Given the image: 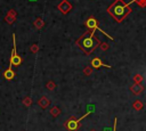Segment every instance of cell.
Wrapping results in <instances>:
<instances>
[{"mask_svg": "<svg viewBox=\"0 0 146 131\" xmlns=\"http://www.w3.org/2000/svg\"><path fill=\"white\" fill-rule=\"evenodd\" d=\"M95 32L96 31H87L76 40V44L86 55L92 54L94 50L102 43V41L97 36H95Z\"/></svg>", "mask_w": 146, "mask_h": 131, "instance_id": "6da1fadb", "label": "cell"}, {"mask_svg": "<svg viewBox=\"0 0 146 131\" xmlns=\"http://www.w3.org/2000/svg\"><path fill=\"white\" fill-rule=\"evenodd\" d=\"M130 3H132V2L130 1L129 3H127L123 0H115L107 8V13L112 16V18L116 23H121L132 10L130 7Z\"/></svg>", "mask_w": 146, "mask_h": 131, "instance_id": "7a4b0ae2", "label": "cell"}, {"mask_svg": "<svg viewBox=\"0 0 146 131\" xmlns=\"http://www.w3.org/2000/svg\"><path fill=\"white\" fill-rule=\"evenodd\" d=\"M90 113H91V110L87 112L84 115H82V116L79 117V118H76L75 116H71V117L65 122V128H66L68 131H76V130L79 129V126H80V122H81L86 116H88Z\"/></svg>", "mask_w": 146, "mask_h": 131, "instance_id": "3957f363", "label": "cell"}, {"mask_svg": "<svg viewBox=\"0 0 146 131\" xmlns=\"http://www.w3.org/2000/svg\"><path fill=\"white\" fill-rule=\"evenodd\" d=\"M84 25H86V27H87V28H89L90 31H97V30H98L100 33H103L104 35H106L110 40H114V39H113V36H111L108 33H106L105 31H103V30L98 26V21H97L95 17H92V16H91V17L87 18V21L84 22Z\"/></svg>", "mask_w": 146, "mask_h": 131, "instance_id": "277c9868", "label": "cell"}, {"mask_svg": "<svg viewBox=\"0 0 146 131\" xmlns=\"http://www.w3.org/2000/svg\"><path fill=\"white\" fill-rule=\"evenodd\" d=\"M22 64V57L17 54V48H16V35L13 33V50H11V56H10V63L9 65L14 66H19Z\"/></svg>", "mask_w": 146, "mask_h": 131, "instance_id": "5b68a950", "label": "cell"}, {"mask_svg": "<svg viewBox=\"0 0 146 131\" xmlns=\"http://www.w3.org/2000/svg\"><path fill=\"white\" fill-rule=\"evenodd\" d=\"M72 8H73V6L71 5V2H68V0H63V1L58 5V10H59L62 14H64V15H66L68 11H71Z\"/></svg>", "mask_w": 146, "mask_h": 131, "instance_id": "8992f818", "label": "cell"}, {"mask_svg": "<svg viewBox=\"0 0 146 131\" xmlns=\"http://www.w3.org/2000/svg\"><path fill=\"white\" fill-rule=\"evenodd\" d=\"M91 67L98 69L99 67H107V68H111L112 66H111V65H107V64H105V63H103V60H102L99 57H95V58L91 59Z\"/></svg>", "mask_w": 146, "mask_h": 131, "instance_id": "52a82bcc", "label": "cell"}, {"mask_svg": "<svg viewBox=\"0 0 146 131\" xmlns=\"http://www.w3.org/2000/svg\"><path fill=\"white\" fill-rule=\"evenodd\" d=\"M16 17H17V13H16L14 9H10V10H8L7 15L5 16V22H6L7 24L11 25V24H14V23H15Z\"/></svg>", "mask_w": 146, "mask_h": 131, "instance_id": "ba28073f", "label": "cell"}, {"mask_svg": "<svg viewBox=\"0 0 146 131\" xmlns=\"http://www.w3.org/2000/svg\"><path fill=\"white\" fill-rule=\"evenodd\" d=\"M2 76H3V79H6V80H8V81L13 80V79L16 76V73H15V71L13 69V66H11V65H9V67L2 73Z\"/></svg>", "mask_w": 146, "mask_h": 131, "instance_id": "9c48e42d", "label": "cell"}, {"mask_svg": "<svg viewBox=\"0 0 146 131\" xmlns=\"http://www.w3.org/2000/svg\"><path fill=\"white\" fill-rule=\"evenodd\" d=\"M144 87L141 85V83H135L132 85H130V91L135 95H139L140 92H143Z\"/></svg>", "mask_w": 146, "mask_h": 131, "instance_id": "30bf717a", "label": "cell"}, {"mask_svg": "<svg viewBox=\"0 0 146 131\" xmlns=\"http://www.w3.org/2000/svg\"><path fill=\"white\" fill-rule=\"evenodd\" d=\"M38 105L41 107V108H43V109H46L49 105H50V100L47 98V96H42L39 100H38Z\"/></svg>", "mask_w": 146, "mask_h": 131, "instance_id": "8fae6325", "label": "cell"}, {"mask_svg": "<svg viewBox=\"0 0 146 131\" xmlns=\"http://www.w3.org/2000/svg\"><path fill=\"white\" fill-rule=\"evenodd\" d=\"M34 26L36 27V28H42L43 27V25H44V22H43V19L41 18V17H38L35 21H34Z\"/></svg>", "mask_w": 146, "mask_h": 131, "instance_id": "7c38bea8", "label": "cell"}, {"mask_svg": "<svg viewBox=\"0 0 146 131\" xmlns=\"http://www.w3.org/2000/svg\"><path fill=\"white\" fill-rule=\"evenodd\" d=\"M143 106H144V104H143L140 100H138V99L132 103V108L136 109V110H140V109L143 108Z\"/></svg>", "mask_w": 146, "mask_h": 131, "instance_id": "4fadbf2b", "label": "cell"}, {"mask_svg": "<svg viewBox=\"0 0 146 131\" xmlns=\"http://www.w3.org/2000/svg\"><path fill=\"white\" fill-rule=\"evenodd\" d=\"M50 114L54 116V117H57L59 114H60V108L58 106H54L52 108H50Z\"/></svg>", "mask_w": 146, "mask_h": 131, "instance_id": "5bb4252c", "label": "cell"}, {"mask_svg": "<svg viewBox=\"0 0 146 131\" xmlns=\"http://www.w3.org/2000/svg\"><path fill=\"white\" fill-rule=\"evenodd\" d=\"M23 105L26 106V107L31 106V105H32V99H31V97H25V99H23Z\"/></svg>", "mask_w": 146, "mask_h": 131, "instance_id": "9a60e30c", "label": "cell"}, {"mask_svg": "<svg viewBox=\"0 0 146 131\" xmlns=\"http://www.w3.org/2000/svg\"><path fill=\"white\" fill-rule=\"evenodd\" d=\"M46 88H47L48 90H54V89L56 88V84H55V82H54V81H48V82H47Z\"/></svg>", "mask_w": 146, "mask_h": 131, "instance_id": "2e32d148", "label": "cell"}, {"mask_svg": "<svg viewBox=\"0 0 146 131\" xmlns=\"http://www.w3.org/2000/svg\"><path fill=\"white\" fill-rule=\"evenodd\" d=\"M131 2H136L139 7H146V0H131Z\"/></svg>", "mask_w": 146, "mask_h": 131, "instance_id": "e0dca14e", "label": "cell"}, {"mask_svg": "<svg viewBox=\"0 0 146 131\" xmlns=\"http://www.w3.org/2000/svg\"><path fill=\"white\" fill-rule=\"evenodd\" d=\"M83 73H84V75H90L92 73V67L91 66H86L83 68Z\"/></svg>", "mask_w": 146, "mask_h": 131, "instance_id": "ac0fdd59", "label": "cell"}, {"mask_svg": "<svg viewBox=\"0 0 146 131\" xmlns=\"http://www.w3.org/2000/svg\"><path fill=\"white\" fill-rule=\"evenodd\" d=\"M133 80H135L136 83H140V82L143 81V75H140V74H135V75H133Z\"/></svg>", "mask_w": 146, "mask_h": 131, "instance_id": "d6986e66", "label": "cell"}, {"mask_svg": "<svg viewBox=\"0 0 146 131\" xmlns=\"http://www.w3.org/2000/svg\"><path fill=\"white\" fill-rule=\"evenodd\" d=\"M30 50H31L33 54H35V52H38V50H39V46H38V44H32V46L30 47Z\"/></svg>", "mask_w": 146, "mask_h": 131, "instance_id": "ffe728a7", "label": "cell"}, {"mask_svg": "<svg viewBox=\"0 0 146 131\" xmlns=\"http://www.w3.org/2000/svg\"><path fill=\"white\" fill-rule=\"evenodd\" d=\"M99 47H100V48H102V50H107V49H108V48H110V46H108V44H107V43H106V42H102V43H100V46H99Z\"/></svg>", "mask_w": 146, "mask_h": 131, "instance_id": "44dd1931", "label": "cell"}, {"mask_svg": "<svg viewBox=\"0 0 146 131\" xmlns=\"http://www.w3.org/2000/svg\"><path fill=\"white\" fill-rule=\"evenodd\" d=\"M31 1H36V0H31Z\"/></svg>", "mask_w": 146, "mask_h": 131, "instance_id": "7402d4cb", "label": "cell"}, {"mask_svg": "<svg viewBox=\"0 0 146 131\" xmlns=\"http://www.w3.org/2000/svg\"><path fill=\"white\" fill-rule=\"evenodd\" d=\"M91 131H95V130H91Z\"/></svg>", "mask_w": 146, "mask_h": 131, "instance_id": "603a6c76", "label": "cell"}, {"mask_svg": "<svg viewBox=\"0 0 146 131\" xmlns=\"http://www.w3.org/2000/svg\"><path fill=\"white\" fill-rule=\"evenodd\" d=\"M23 131H24V130H23Z\"/></svg>", "mask_w": 146, "mask_h": 131, "instance_id": "cb8c5ba5", "label": "cell"}]
</instances>
